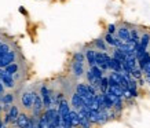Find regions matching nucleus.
I'll return each mask as SVG.
<instances>
[{
  "label": "nucleus",
  "instance_id": "423d86ee",
  "mask_svg": "<svg viewBox=\"0 0 150 128\" xmlns=\"http://www.w3.org/2000/svg\"><path fill=\"white\" fill-rule=\"evenodd\" d=\"M106 95L109 96V99L112 101V103H113V107L114 109L120 110L121 107H123V102H121V96L116 95V94H112V92L106 91Z\"/></svg>",
  "mask_w": 150,
  "mask_h": 128
},
{
  "label": "nucleus",
  "instance_id": "f704fd0d",
  "mask_svg": "<svg viewBox=\"0 0 150 128\" xmlns=\"http://www.w3.org/2000/svg\"><path fill=\"white\" fill-rule=\"evenodd\" d=\"M0 112H1V107H0Z\"/></svg>",
  "mask_w": 150,
  "mask_h": 128
},
{
  "label": "nucleus",
  "instance_id": "473e14b6",
  "mask_svg": "<svg viewBox=\"0 0 150 128\" xmlns=\"http://www.w3.org/2000/svg\"><path fill=\"white\" fill-rule=\"evenodd\" d=\"M1 73H3V69L0 68V76H1Z\"/></svg>",
  "mask_w": 150,
  "mask_h": 128
},
{
  "label": "nucleus",
  "instance_id": "412c9836",
  "mask_svg": "<svg viewBox=\"0 0 150 128\" xmlns=\"http://www.w3.org/2000/svg\"><path fill=\"white\" fill-rule=\"evenodd\" d=\"M90 69H91L92 73L95 74L98 78H102V77H103V72H105V70H103V69H100L98 65H95V66H91Z\"/></svg>",
  "mask_w": 150,
  "mask_h": 128
},
{
  "label": "nucleus",
  "instance_id": "cd10ccee",
  "mask_svg": "<svg viewBox=\"0 0 150 128\" xmlns=\"http://www.w3.org/2000/svg\"><path fill=\"white\" fill-rule=\"evenodd\" d=\"M131 76L134 78H141V76H142V69H138V68H135L134 70L131 72Z\"/></svg>",
  "mask_w": 150,
  "mask_h": 128
},
{
  "label": "nucleus",
  "instance_id": "1a4fd4ad",
  "mask_svg": "<svg viewBox=\"0 0 150 128\" xmlns=\"http://www.w3.org/2000/svg\"><path fill=\"white\" fill-rule=\"evenodd\" d=\"M70 102H72V106L76 110H79L80 107H81V106H84V99L81 98V95H80L79 92H74V94H73Z\"/></svg>",
  "mask_w": 150,
  "mask_h": 128
},
{
  "label": "nucleus",
  "instance_id": "bb28decb",
  "mask_svg": "<svg viewBox=\"0 0 150 128\" xmlns=\"http://www.w3.org/2000/svg\"><path fill=\"white\" fill-rule=\"evenodd\" d=\"M84 59H86V55L83 52H76L74 57H73V61H79V62H83V64H84Z\"/></svg>",
  "mask_w": 150,
  "mask_h": 128
},
{
  "label": "nucleus",
  "instance_id": "b1692460",
  "mask_svg": "<svg viewBox=\"0 0 150 128\" xmlns=\"http://www.w3.org/2000/svg\"><path fill=\"white\" fill-rule=\"evenodd\" d=\"M105 41H106L108 44H110V46H113V47L116 46V39H114L113 35H112V33H109V32H108V35L105 36Z\"/></svg>",
  "mask_w": 150,
  "mask_h": 128
},
{
  "label": "nucleus",
  "instance_id": "72a5a7b5",
  "mask_svg": "<svg viewBox=\"0 0 150 128\" xmlns=\"http://www.w3.org/2000/svg\"><path fill=\"white\" fill-rule=\"evenodd\" d=\"M1 127H3V124H1V120H0V128H1Z\"/></svg>",
  "mask_w": 150,
  "mask_h": 128
},
{
  "label": "nucleus",
  "instance_id": "f3484780",
  "mask_svg": "<svg viewBox=\"0 0 150 128\" xmlns=\"http://www.w3.org/2000/svg\"><path fill=\"white\" fill-rule=\"evenodd\" d=\"M113 57H114V58H117V59H120L121 62H124V61H125V58H127V54H125L121 48L116 47V50H114V52H113Z\"/></svg>",
  "mask_w": 150,
  "mask_h": 128
},
{
  "label": "nucleus",
  "instance_id": "9b49d317",
  "mask_svg": "<svg viewBox=\"0 0 150 128\" xmlns=\"http://www.w3.org/2000/svg\"><path fill=\"white\" fill-rule=\"evenodd\" d=\"M18 116H19L18 107L17 106H11L8 110V115H7V119H6V123H15Z\"/></svg>",
  "mask_w": 150,
  "mask_h": 128
},
{
  "label": "nucleus",
  "instance_id": "4468645a",
  "mask_svg": "<svg viewBox=\"0 0 150 128\" xmlns=\"http://www.w3.org/2000/svg\"><path fill=\"white\" fill-rule=\"evenodd\" d=\"M86 59L90 65V68L91 66H95L96 65V52L94 50H87L86 51Z\"/></svg>",
  "mask_w": 150,
  "mask_h": 128
},
{
  "label": "nucleus",
  "instance_id": "7ed1b4c3",
  "mask_svg": "<svg viewBox=\"0 0 150 128\" xmlns=\"http://www.w3.org/2000/svg\"><path fill=\"white\" fill-rule=\"evenodd\" d=\"M40 95H41V98H43V102H44V107H46V109L51 107V106H52V95H51L50 90H48L46 86L41 87Z\"/></svg>",
  "mask_w": 150,
  "mask_h": 128
},
{
  "label": "nucleus",
  "instance_id": "2f4dec72",
  "mask_svg": "<svg viewBox=\"0 0 150 128\" xmlns=\"http://www.w3.org/2000/svg\"><path fill=\"white\" fill-rule=\"evenodd\" d=\"M146 80H147V83L150 84V76H146Z\"/></svg>",
  "mask_w": 150,
  "mask_h": 128
},
{
  "label": "nucleus",
  "instance_id": "2eb2a0df",
  "mask_svg": "<svg viewBox=\"0 0 150 128\" xmlns=\"http://www.w3.org/2000/svg\"><path fill=\"white\" fill-rule=\"evenodd\" d=\"M69 119H70V121H72L73 127L80 125V113H79V110H70V113H69Z\"/></svg>",
  "mask_w": 150,
  "mask_h": 128
},
{
  "label": "nucleus",
  "instance_id": "f8f14e48",
  "mask_svg": "<svg viewBox=\"0 0 150 128\" xmlns=\"http://www.w3.org/2000/svg\"><path fill=\"white\" fill-rule=\"evenodd\" d=\"M117 36L121 39V40L124 41H129L131 40V30L128 29V28L123 26V28H120L117 30Z\"/></svg>",
  "mask_w": 150,
  "mask_h": 128
},
{
  "label": "nucleus",
  "instance_id": "f03ea898",
  "mask_svg": "<svg viewBox=\"0 0 150 128\" xmlns=\"http://www.w3.org/2000/svg\"><path fill=\"white\" fill-rule=\"evenodd\" d=\"M109 58L110 57L106 54L105 51H99V52H96V65H98L100 69L108 70V69H109V64H108Z\"/></svg>",
  "mask_w": 150,
  "mask_h": 128
},
{
  "label": "nucleus",
  "instance_id": "c85d7f7f",
  "mask_svg": "<svg viewBox=\"0 0 150 128\" xmlns=\"http://www.w3.org/2000/svg\"><path fill=\"white\" fill-rule=\"evenodd\" d=\"M10 51V46L8 44H6V43H1V46H0V57L6 52H8Z\"/></svg>",
  "mask_w": 150,
  "mask_h": 128
},
{
  "label": "nucleus",
  "instance_id": "20e7f679",
  "mask_svg": "<svg viewBox=\"0 0 150 128\" xmlns=\"http://www.w3.org/2000/svg\"><path fill=\"white\" fill-rule=\"evenodd\" d=\"M14 59H15V52L10 50L8 52H6L0 57V68H6L10 64H13Z\"/></svg>",
  "mask_w": 150,
  "mask_h": 128
},
{
  "label": "nucleus",
  "instance_id": "393cba45",
  "mask_svg": "<svg viewBox=\"0 0 150 128\" xmlns=\"http://www.w3.org/2000/svg\"><path fill=\"white\" fill-rule=\"evenodd\" d=\"M131 40L139 43L141 37H139V33H138V29H131Z\"/></svg>",
  "mask_w": 150,
  "mask_h": 128
},
{
  "label": "nucleus",
  "instance_id": "ddd939ff",
  "mask_svg": "<svg viewBox=\"0 0 150 128\" xmlns=\"http://www.w3.org/2000/svg\"><path fill=\"white\" fill-rule=\"evenodd\" d=\"M1 81L4 84L6 87H14V78H13V74L7 73L6 70H3V73H1Z\"/></svg>",
  "mask_w": 150,
  "mask_h": 128
},
{
  "label": "nucleus",
  "instance_id": "5701e85b",
  "mask_svg": "<svg viewBox=\"0 0 150 128\" xmlns=\"http://www.w3.org/2000/svg\"><path fill=\"white\" fill-rule=\"evenodd\" d=\"M4 70L7 72V73H10V74H14V73H17V70H18V65L17 64H10L8 66H6L4 68Z\"/></svg>",
  "mask_w": 150,
  "mask_h": 128
},
{
  "label": "nucleus",
  "instance_id": "9d476101",
  "mask_svg": "<svg viewBox=\"0 0 150 128\" xmlns=\"http://www.w3.org/2000/svg\"><path fill=\"white\" fill-rule=\"evenodd\" d=\"M58 112L61 117H68L69 113H70V106H69L68 101H61V103L58 105Z\"/></svg>",
  "mask_w": 150,
  "mask_h": 128
},
{
  "label": "nucleus",
  "instance_id": "a211bd4d",
  "mask_svg": "<svg viewBox=\"0 0 150 128\" xmlns=\"http://www.w3.org/2000/svg\"><path fill=\"white\" fill-rule=\"evenodd\" d=\"M149 43H150V35H149V33H145V35H142L141 40H139V46L143 47V48H147Z\"/></svg>",
  "mask_w": 150,
  "mask_h": 128
},
{
  "label": "nucleus",
  "instance_id": "a878e982",
  "mask_svg": "<svg viewBox=\"0 0 150 128\" xmlns=\"http://www.w3.org/2000/svg\"><path fill=\"white\" fill-rule=\"evenodd\" d=\"M95 46L98 47L100 51H106V43H105L102 39H98V40H95Z\"/></svg>",
  "mask_w": 150,
  "mask_h": 128
},
{
  "label": "nucleus",
  "instance_id": "c9c22d12",
  "mask_svg": "<svg viewBox=\"0 0 150 128\" xmlns=\"http://www.w3.org/2000/svg\"><path fill=\"white\" fill-rule=\"evenodd\" d=\"M0 46H1V43H0Z\"/></svg>",
  "mask_w": 150,
  "mask_h": 128
},
{
  "label": "nucleus",
  "instance_id": "0eeeda50",
  "mask_svg": "<svg viewBox=\"0 0 150 128\" xmlns=\"http://www.w3.org/2000/svg\"><path fill=\"white\" fill-rule=\"evenodd\" d=\"M72 70H73V74H74L76 77H81L83 74H84V64H83V62H79V61H73Z\"/></svg>",
  "mask_w": 150,
  "mask_h": 128
},
{
  "label": "nucleus",
  "instance_id": "dca6fc26",
  "mask_svg": "<svg viewBox=\"0 0 150 128\" xmlns=\"http://www.w3.org/2000/svg\"><path fill=\"white\" fill-rule=\"evenodd\" d=\"M29 121H30V120H29V117H28L26 115H19L17 121H15V124L21 128H26V127H29Z\"/></svg>",
  "mask_w": 150,
  "mask_h": 128
},
{
  "label": "nucleus",
  "instance_id": "6ab92c4d",
  "mask_svg": "<svg viewBox=\"0 0 150 128\" xmlns=\"http://www.w3.org/2000/svg\"><path fill=\"white\" fill-rule=\"evenodd\" d=\"M39 127L40 128H48L50 127V121H48V119L46 117V115H41L40 117H39Z\"/></svg>",
  "mask_w": 150,
  "mask_h": 128
},
{
  "label": "nucleus",
  "instance_id": "f257e3e1",
  "mask_svg": "<svg viewBox=\"0 0 150 128\" xmlns=\"http://www.w3.org/2000/svg\"><path fill=\"white\" fill-rule=\"evenodd\" d=\"M32 109H33V117H39V116L41 115L43 109H44V102H43V98H41V95L36 94V92H35V96H33Z\"/></svg>",
  "mask_w": 150,
  "mask_h": 128
},
{
  "label": "nucleus",
  "instance_id": "c756f323",
  "mask_svg": "<svg viewBox=\"0 0 150 128\" xmlns=\"http://www.w3.org/2000/svg\"><path fill=\"white\" fill-rule=\"evenodd\" d=\"M108 32H109V33H112V35H113V33L116 32V25H113V23H110L109 26H108Z\"/></svg>",
  "mask_w": 150,
  "mask_h": 128
},
{
  "label": "nucleus",
  "instance_id": "39448f33",
  "mask_svg": "<svg viewBox=\"0 0 150 128\" xmlns=\"http://www.w3.org/2000/svg\"><path fill=\"white\" fill-rule=\"evenodd\" d=\"M33 96H35V92H23L22 96H21V102H22L23 107H26V109H30V107H32Z\"/></svg>",
  "mask_w": 150,
  "mask_h": 128
},
{
  "label": "nucleus",
  "instance_id": "4be33fe9",
  "mask_svg": "<svg viewBox=\"0 0 150 128\" xmlns=\"http://www.w3.org/2000/svg\"><path fill=\"white\" fill-rule=\"evenodd\" d=\"M0 101L3 102L4 105H10V103L14 101V95L13 94H6V95H1L0 96Z\"/></svg>",
  "mask_w": 150,
  "mask_h": 128
},
{
  "label": "nucleus",
  "instance_id": "6e6552de",
  "mask_svg": "<svg viewBox=\"0 0 150 128\" xmlns=\"http://www.w3.org/2000/svg\"><path fill=\"white\" fill-rule=\"evenodd\" d=\"M108 64H109V69H112V70H116V72H121L123 70V62L117 59V58H114V57H110Z\"/></svg>",
  "mask_w": 150,
  "mask_h": 128
},
{
  "label": "nucleus",
  "instance_id": "7c9ffc66",
  "mask_svg": "<svg viewBox=\"0 0 150 128\" xmlns=\"http://www.w3.org/2000/svg\"><path fill=\"white\" fill-rule=\"evenodd\" d=\"M4 91V87H3V81H0V94H3Z\"/></svg>",
  "mask_w": 150,
  "mask_h": 128
},
{
  "label": "nucleus",
  "instance_id": "aec40b11",
  "mask_svg": "<svg viewBox=\"0 0 150 128\" xmlns=\"http://www.w3.org/2000/svg\"><path fill=\"white\" fill-rule=\"evenodd\" d=\"M109 88V77H102L100 78V92H106Z\"/></svg>",
  "mask_w": 150,
  "mask_h": 128
}]
</instances>
